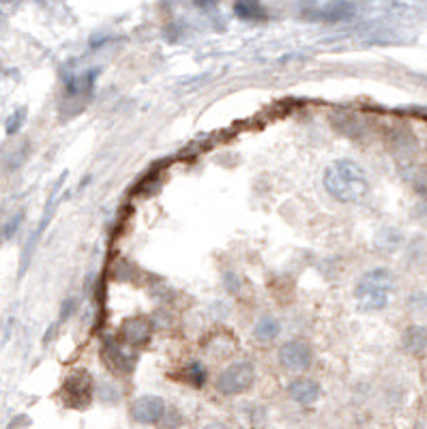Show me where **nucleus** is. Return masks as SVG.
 Returning <instances> with one entry per match:
<instances>
[{
	"label": "nucleus",
	"mask_w": 427,
	"mask_h": 429,
	"mask_svg": "<svg viewBox=\"0 0 427 429\" xmlns=\"http://www.w3.org/2000/svg\"><path fill=\"white\" fill-rule=\"evenodd\" d=\"M324 189L343 204H356L367 198L369 181L358 163L350 159H337L324 172Z\"/></svg>",
	"instance_id": "1"
},
{
	"label": "nucleus",
	"mask_w": 427,
	"mask_h": 429,
	"mask_svg": "<svg viewBox=\"0 0 427 429\" xmlns=\"http://www.w3.org/2000/svg\"><path fill=\"white\" fill-rule=\"evenodd\" d=\"M391 292H393L391 271L388 268H371L358 279V283L354 288V298L363 311H380L386 307Z\"/></svg>",
	"instance_id": "2"
},
{
	"label": "nucleus",
	"mask_w": 427,
	"mask_h": 429,
	"mask_svg": "<svg viewBox=\"0 0 427 429\" xmlns=\"http://www.w3.org/2000/svg\"><path fill=\"white\" fill-rule=\"evenodd\" d=\"M253 378H256L253 365H251L249 360H238V363L228 365V367L219 373L215 386H217V390H219L221 395L232 397V395H238V393L247 390V388L253 384Z\"/></svg>",
	"instance_id": "3"
},
{
	"label": "nucleus",
	"mask_w": 427,
	"mask_h": 429,
	"mask_svg": "<svg viewBox=\"0 0 427 429\" xmlns=\"http://www.w3.org/2000/svg\"><path fill=\"white\" fill-rule=\"evenodd\" d=\"M166 414V401L157 395H142L131 403V416L134 420L142 425H155Z\"/></svg>",
	"instance_id": "4"
},
{
	"label": "nucleus",
	"mask_w": 427,
	"mask_h": 429,
	"mask_svg": "<svg viewBox=\"0 0 427 429\" xmlns=\"http://www.w3.org/2000/svg\"><path fill=\"white\" fill-rule=\"evenodd\" d=\"M313 354L307 343L303 341H288L279 348V363L290 371H305L311 367Z\"/></svg>",
	"instance_id": "5"
},
{
	"label": "nucleus",
	"mask_w": 427,
	"mask_h": 429,
	"mask_svg": "<svg viewBox=\"0 0 427 429\" xmlns=\"http://www.w3.org/2000/svg\"><path fill=\"white\" fill-rule=\"evenodd\" d=\"M290 397L301 405H311L320 397V384L311 378H296L290 386Z\"/></svg>",
	"instance_id": "6"
},
{
	"label": "nucleus",
	"mask_w": 427,
	"mask_h": 429,
	"mask_svg": "<svg viewBox=\"0 0 427 429\" xmlns=\"http://www.w3.org/2000/svg\"><path fill=\"white\" fill-rule=\"evenodd\" d=\"M91 388H93L91 375H89L86 371H78V373H74V375L67 380V384H65V395H67V397H78L76 405H86L89 399H91Z\"/></svg>",
	"instance_id": "7"
},
{
	"label": "nucleus",
	"mask_w": 427,
	"mask_h": 429,
	"mask_svg": "<svg viewBox=\"0 0 427 429\" xmlns=\"http://www.w3.org/2000/svg\"><path fill=\"white\" fill-rule=\"evenodd\" d=\"M356 14V7L352 3H331L324 5L320 9L313 11V16L318 20H326V22H341V20H350Z\"/></svg>",
	"instance_id": "8"
},
{
	"label": "nucleus",
	"mask_w": 427,
	"mask_h": 429,
	"mask_svg": "<svg viewBox=\"0 0 427 429\" xmlns=\"http://www.w3.org/2000/svg\"><path fill=\"white\" fill-rule=\"evenodd\" d=\"M149 333H151V326L142 318H136V320H131L123 326V337L127 339V343H134V345L144 343L149 339Z\"/></svg>",
	"instance_id": "9"
},
{
	"label": "nucleus",
	"mask_w": 427,
	"mask_h": 429,
	"mask_svg": "<svg viewBox=\"0 0 427 429\" xmlns=\"http://www.w3.org/2000/svg\"><path fill=\"white\" fill-rule=\"evenodd\" d=\"M403 348L408 352H423L427 348V328L425 326H410L403 333Z\"/></svg>",
	"instance_id": "10"
},
{
	"label": "nucleus",
	"mask_w": 427,
	"mask_h": 429,
	"mask_svg": "<svg viewBox=\"0 0 427 429\" xmlns=\"http://www.w3.org/2000/svg\"><path fill=\"white\" fill-rule=\"evenodd\" d=\"M279 330H281L279 322H277L275 318L264 316V318L258 320V324H256V328H253V335H256L260 341H273V339L279 337Z\"/></svg>",
	"instance_id": "11"
},
{
	"label": "nucleus",
	"mask_w": 427,
	"mask_h": 429,
	"mask_svg": "<svg viewBox=\"0 0 427 429\" xmlns=\"http://www.w3.org/2000/svg\"><path fill=\"white\" fill-rule=\"evenodd\" d=\"M234 11H236V16L238 18H243V20H262L264 18V11H262V7L260 5H256V3H238V5H234Z\"/></svg>",
	"instance_id": "12"
},
{
	"label": "nucleus",
	"mask_w": 427,
	"mask_h": 429,
	"mask_svg": "<svg viewBox=\"0 0 427 429\" xmlns=\"http://www.w3.org/2000/svg\"><path fill=\"white\" fill-rule=\"evenodd\" d=\"M414 187H416V193L427 202V170L416 178V185H414Z\"/></svg>",
	"instance_id": "13"
},
{
	"label": "nucleus",
	"mask_w": 427,
	"mask_h": 429,
	"mask_svg": "<svg viewBox=\"0 0 427 429\" xmlns=\"http://www.w3.org/2000/svg\"><path fill=\"white\" fill-rule=\"evenodd\" d=\"M204 429H230L228 425H223V423H209Z\"/></svg>",
	"instance_id": "14"
}]
</instances>
